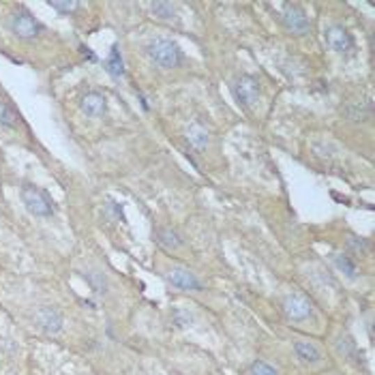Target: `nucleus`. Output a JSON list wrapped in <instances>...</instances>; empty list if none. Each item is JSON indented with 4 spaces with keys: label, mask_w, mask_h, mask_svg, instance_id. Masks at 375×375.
I'll return each instance as SVG.
<instances>
[{
    "label": "nucleus",
    "mask_w": 375,
    "mask_h": 375,
    "mask_svg": "<svg viewBox=\"0 0 375 375\" xmlns=\"http://www.w3.org/2000/svg\"><path fill=\"white\" fill-rule=\"evenodd\" d=\"M146 52L151 56V61L163 69H174L183 63V52H181L178 43L169 41V39H155Z\"/></svg>",
    "instance_id": "obj_1"
},
{
    "label": "nucleus",
    "mask_w": 375,
    "mask_h": 375,
    "mask_svg": "<svg viewBox=\"0 0 375 375\" xmlns=\"http://www.w3.org/2000/svg\"><path fill=\"white\" fill-rule=\"evenodd\" d=\"M22 201L26 211L35 215V217H52L54 215V206H52V199L47 197L45 191H41L35 185H24L22 187Z\"/></svg>",
    "instance_id": "obj_2"
},
{
    "label": "nucleus",
    "mask_w": 375,
    "mask_h": 375,
    "mask_svg": "<svg viewBox=\"0 0 375 375\" xmlns=\"http://www.w3.org/2000/svg\"><path fill=\"white\" fill-rule=\"evenodd\" d=\"M165 279L171 287L183 292H204V283L199 281V277L195 273H191L189 268H169L165 273Z\"/></svg>",
    "instance_id": "obj_3"
},
{
    "label": "nucleus",
    "mask_w": 375,
    "mask_h": 375,
    "mask_svg": "<svg viewBox=\"0 0 375 375\" xmlns=\"http://www.w3.org/2000/svg\"><path fill=\"white\" fill-rule=\"evenodd\" d=\"M283 26L294 35H307L311 28V20L305 13V9L300 5H285V11L281 15Z\"/></svg>",
    "instance_id": "obj_4"
},
{
    "label": "nucleus",
    "mask_w": 375,
    "mask_h": 375,
    "mask_svg": "<svg viewBox=\"0 0 375 375\" xmlns=\"http://www.w3.org/2000/svg\"><path fill=\"white\" fill-rule=\"evenodd\" d=\"M283 313L290 322H305L313 315V307L305 296L292 294V296H287L285 303H283Z\"/></svg>",
    "instance_id": "obj_5"
},
{
    "label": "nucleus",
    "mask_w": 375,
    "mask_h": 375,
    "mask_svg": "<svg viewBox=\"0 0 375 375\" xmlns=\"http://www.w3.org/2000/svg\"><path fill=\"white\" fill-rule=\"evenodd\" d=\"M234 95H236L240 105H245V107L255 105L257 99H259V84H257V79L253 75H240L234 82Z\"/></svg>",
    "instance_id": "obj_6"
},
{
    "label": "nucleus",
    "mask_w": 375,
    "mask_h": 375,
    "mask_svg": "<svg viewBox=\"0 0 375 375\" xmlns=\"http://www.w3.org/2000/svg\"><path fill=\"white\" fill-rule=\"evenodd\" d=\"M35 322L37 326L47 332V335H56L63 330V324H65V317L63 313L56 309V307H41L37 313H35Z\"/></svg>",
    "instance_id": "obj_7"
},
{
    "label": "nucleus",
    "mask_w": 375,
    "mask_h": 375,
    "mask_svg": "<svg viewBox=\"0 0 375 375\" xmlns=\"http://www.w3.org/2000/svg\"><path fill=\"white\" fill-rule=\"evenodd\" d=\"M11 31L20 39H35L41 33V24L28 11H17L11 20Z\"/></svg>",
    "instance_id": "obj_8"
},
{
    "label": "nucleus",
    "mask_w": 375,
    "mask_h": 375,
    "mask_svg": "<svg viewBox=\"0 0 375 375\" xmlns=\"http://www.w3.org/2000/svg\"><path fill=\"white\" fill-rule=\"evenodd\" d=\"M294 354L307 367H315V365L324 362V352L309 339H296L294 341Z\"/></svg>",
    "instance_id": "obj_9"
},
{
    "label": "nucleus",
    "mask_w": 375,
    "mask_h": 375,
    "mask_svg": "<svg viewBox=\"0 0 375 375\" xmlns=\"http://www.w3.org/2000/svg\"><path fill=\"white\" fill-rule=\"evenodd\" d=\"M324 41H326V45L330 47V49H335V52H350L352 47H354V39H352V35L345 31L343 26H330L328 31L324 33Z\"/></svg>",
    "instance_id": "obj_10"
},
{
    "label": "nucleus",
    "mask_w": 375,
    "mask_h": 375,
    "mask_svg": "<svg viewBox=\"0 0 375 375\" xmlns=\"http://www.w3.org/2000/svg\"><path fill=\"white\" fill-rule=\"evenodd\" d=\"M82 112L89 114V116H93V118H99L107 112V99L101 93H95V91L86 93L82 97Z\"/></svg>",
    "instance_id": "obj_11"
},
{
    "label": "nucleus",
    "mask_w": 375,
    "mask_h": 375,
    "mask_svg": "<svg viewBox=\"0 0 375 375\" xmlns=\"http://www.w3.org/2000/svg\"><path fill=\"white\" fill-rule=\"evenodd\" d=\"M155 240L159 247H163L165 251H174L183 245V238L178 236V232H174L171 227H157L155 229Z\"/></svg>",
    "instance_id": "obj_12"
},
{
    "label": "nucleus",
    "mask_w": 375,
    "mask_h": 375,
    "mask_svg": "<svg viewBox=\"0 0 375 375\" xmlns=\"http://www.w3.org/2000/svg\"><path fill=\"white\" fill-rule=\"evenodd\" d=\"M187 139L195 151H204L211 144V133L206 131V127L201 125H191L187 131Z\"/></svg>",
    "instance_id": "obj_13"
},
{
    "label": "nucleus",
    "mask_w": 375,
    "mask_h": 375,
    "mask_svg": "<svg viewBox=\"0 0 375 375\" xmlns=\"http://www.w3.org/2000/svg\"><path fill=\"white\" fill-rule=\"evenodd\" d=\"M105 71L112 77H123L125 75V63H123V56H121L118 45H112L109 56H107V61H105Z\"/></svg>",
    "instance_id": "obj_14"
},
{
    "label": "nucleus",
    "mask_w": 375,
    "mask_h": 375,
    "mask_svg": "<svg viewBox=\"0 0 375 375\" xmlns=\"http://www.w3.org/2000/svg\"><path fill=\"white\" fill-rule=\"evenodd\" d=\"M335 264H337V268L348 277V279H356L358 277V264L354 262V259L348 255V253H339V255H335Z\"/></svg>",
    "instance_id": "obj_15"
},
{
    "label": "nucleus",
    "mask_w": 375,
    "mask_h": 375,
    "mask_svg": "<svg viewBox=\"0 0 375 375\" xmlns=\"http://www.w3.org/2000/svg\"><path fill=\"white\" fill-rule=\"evenodd\" d=\"M20 116L17 112L13 109V105H9L7 101H0V125L5 127H17Z\"/></svg>",
    "instance_id": "obj_16"
},
{
    "label": "nucleus",
    "mask_w": 375,
    "mask_h": 375,
    "mask_svg": "<svg viewBox=\"0 0 375 375\" xmlns=\"http://www.w3.org/2000/svg\"><path fill=\"white\" fill-rule=\"evenodd\" d=\"M339 352L343 354V356H348L350 360H354V362H360V358H362V354H358V348H356V343L350 339V337H341L339 339Z\"/></svg>",
    "instance_id": "obj_17"
},
{
    "label": "nucleus",
    "mask_w": 375,
    "mask_h": 375,
    "mask_svg": "<svg viewBox=\"0 0 375 375\" xmlns=\"http://www.w3.org/2000/svg\"><path fill=\"white\" fill-rule=\"evenodd\" d=\"M249 373L251 375H279V369L266 360H253L249 365Z\"/></svg>",
    "instance_id": "obj_18"
},
{
    "label": "nucleus",
    "mask_w": 375,
    "mask_h": 375,
    "mask_svg": "<svg viewBox=\"0 0 375 375\" xmlns=\"http://www.w3.org/2000/svg\"><path fill=\"white\" fill-rule=\"evenodd\" d=\"M86 281L93 285V290L97 294H103L107 290V281H105L103 273H86Z\"/></svg>",
    "instance_id": "obj_19"
},
{
    "label": "nucleus",
    "mask_w": 375,
    "mask_h": 375,
    "mask_svg": "<svg viewBox=\"0 0 375 375\" xmlns=\"http://www.w3.org/2000/svg\"><path fill=\"white\" fill-rule=\"evenodd\" d=\"M151 11L155 13L157 20H171L174 17V7H171L169 3H153Z\"/></svg>",
    "instance_id": "obj_20"
},
{
    "label": "nucleus",
    "mask_w": 375,
    "mask_h": 375,
    "mask_svg": "<svg viewBox=\"0 0 375 375\" xmlns=\"http://www.w3.org/2000/svg\"><path fill=\"white\" fill-rule=\"evenodd\" d=\"M49 7L56 9V11H61V13H71V11H75L79 5H77V3H59V0H52Z\"/></svg>",
    "instance_id": "obj_21"
},
{
    "label": "nucleus",
    "mask_w": 375,
    "mask_h": 375,
    "mask_svg": "<svg viewBox=\"0 0 375 375\" xmlns=\"http://www.w3.org/2000/svg\"><path fill=\"white\" fill-rule=\"evenodd\" d=\"M348 245H350V249H354L358 255H365V253L369 251V245H367L365 240H360V238H350Z\"/></svg>",
    "instance_id": "obj_22"
}]
</instances>
